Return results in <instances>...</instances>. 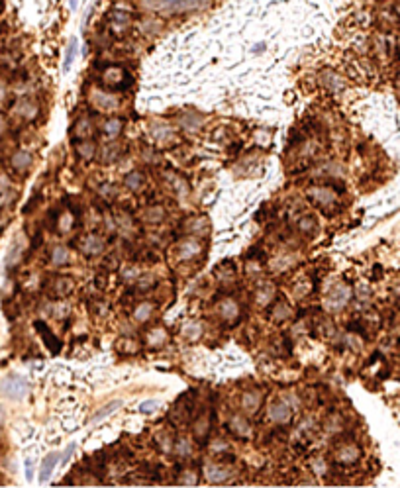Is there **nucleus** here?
Instances as JSON below:
<instances>
[{"mask_svg": "<svg viewBox=\"0 0 400 488\" xmlns=\"http://www.w3.org/2000/svg\"><path fill=\"white\" fill-rule=\"evenodd\" d=\"M349 298H351V288L347 285H342L340 283V285H336V287H332L328 290L326 300H324V308L328 312H338V310H342L349 302Z\"/></svg>", "mask_w": 400, "mask_h": 488, "instance_id": "1", "label": "nucleus"}, {"mask_svg": "<svg viewBox=\"0 0 400 488\" xmlns=\"http://www.w3.org/2000/svg\"><path fill=\"white\" fill-rule=\"evenodd\" d=\"M210 0H159V10L165 14H183L206 6Z\"/></svg>", "mask_w": 400, "mask_h": 488, "instance_id": "2", "label": "nucleus"}, {"mask_svg": "<svg viewBox=\"0 0 400 488\" xmlns=\"http://www.w3.org/2000/svg\"><path fill=\"white\" fill-rule=\"evenodd\" d=\"M2 392L12 400H20L28 394V380L18 374H10L2 380Z\"/></svg>", "mask_w": 400, "mask_h": 488, "instance_id": "3", "label": "nucleus"}, {"mask_svg": "<svg viewBox=\"0 0 400 488\" xmlns=\"http://www.w3.org/2000/svg\"><path fill=\"white\" fill-rule=\"evenodd\" d=\"M108 28L114 35H124L132 28V16L122 10H114L108 18Z\"/></svg>", "mask_w": 400, "mask_h": 488, "instance_id": "4", "label": "nucleus"}, {"mask_svg": "<svg viewBox=\"0 0 400 488\" xmlns=\"http://www.w3.org/2000/svg\"><path fill=\"white\" fill-rule=\"evenodd\" d=\"M204 479L208 483H212V485L214 483L216 485L226 483V481L231 479V469L229 467H224L220 463H208V465H204Z\"/></svg>", "mask_w": 400, "mask_h": 488, "instance_id": "5", "label": "nucleus"}, {"mask_svg": "<svg viewBox=\"0 0 400 488\" xmlns=\"http://www.w3.org/2000/svg\"><path fill=\"white\" fill-rule=\"evenodd\" d=\"M200 251H202V243H200V239H195V237L183 239L177 245V257L181 261H191V259L199 257Z\"/></svg>", "mask_w": 400, "mask_h": 488, "instance_id": "6", "label": "nucleus"}, {"mask_svg": "<svg viewBox=\"0 0 400 488\" xmlns=\"http://www.w3.org/2000/svg\"><path fill=\"white\" fill-rule=\"evenodd\" d=\"M308 198L312 202H316L318 206H330L336 202V192L330 188V186H310L306 190Z\"/></svg>", "mask_w": 400, "mask_h": 488, "instance_id": "7", "label": "nucleus"}, {"mask_svg": "<svg viewBox=\"0 0 400 488\" xmlns=\"http://www.w3.org/2000/svg\"><path fill=\"white\" fill-rule=\"evenodd\" d=\"M79 247H81V251L85 255L94 257V255H100L104 251V239L100 235H96V233H88L79 241Z\"/></svg>", "mask_w": 400, "mask_h": 488, "instance_id": "8", "label": "nucleus"}, {"mask_svg": "<svg viewBox=\"0 0 400 488\" xmlns=\"http://www.w3.org/2000/svg\"><path fill=\"white\" fill-rule=\"evenodd\" d=\"M269 418H271L275 424H279V426L288 424V422H290V408H288V404L283 402V400L273 402V404L269 406Z\"/></svg>", "mask_w": 400, "mask_h": 488, "instance_id": "9", "label": "nucleus"}, {"mask_svg": "<svg viewBox=\"0 0 400 488\" xmlns=\"http://www.w3.org/2000/svg\"><path fill=\"white\" fill-rule=\"evenodd\" d=\"M228 426H229V431H231L233 435H237V437H241V439L251 437L253 428H251V424H249V420H247L245 416H239V414L231 416V420H229Z\"/></svg>", "mask_w": 400, "mask_h": 488, "instance_id": "10", "label": "nucleus"}, {"mask_svg": "<svg viewBox=\"0 0 400 488\" xmlns=\"http://www.w3.org/2000/svg\"><path fill=\"white\" fill-rule=\"evenodd\" d=\"M361 451L355 443H343L336 449V459L342 463V465H353L357 459H359Z\"/></svg>", "mask_w": 400, "mask_h": 488, "instance_id": "11", "label": "nucleus"}, {"mask_svg": "<svg viewBox=\"0 0 400 488\" xmlns=\"http://www.w3.org/2000/svg\"><path fill=\"white\" fill-rule=\"evenodd\" d=\"M92 102H94V106H96V108L106 110V112H110V110H116V108H118V98H116L114 94L104 92V90H94V92H92Z\"/></svg>", "mask_w": 400, "mask_h": 488, "instance_id": "12", "label": "nucleus"}, {"mask_svg": "<svg viewBox=\"0 0 400 488\" xmlns=\"http://www.w3.org/2000/svg\"><path fill=\"white\" fill-rule=\"evenodd\" d=\"M218 312H220V316H222L226 322H233V320L239 316V306H237L235 300L224 298V300H220V304H218Z\"/></svg>", "mask_w": 400, "mask_h": 488, "instance_id": "13", "label": "nucleus"}, {"mask_svg": "<svg viewBox=\"0 0 400 488\" xmlns=\"http://www.w3.org/2000/svg\"><path fill=\"white\" fill-rule=\"evenodd\" d=\"M124 79H126V71L122 67H108L102 73V83L106 86H120Z\"/></svg>", "mask_w": 400, "mask_h": 488, "instance_id": "14", "label": "nucleus"}, {"mask_svg": "<svg viewBox=\"0 0 400 488\" xmlns=\"http://www.w3.org/2000/svg\"><path fill=\"white\" fill-rule=\"evenodd\" d=\"M320 83L324 85V88H328L330 92H338V90H342L343 88V81H342V77L338 75V73H334V71H324L322 75H320Z\"/></svg>", "mask_w": 400, "mask_h": 488, "instance_id": "15", "label": "nucleus"}, {"mask_svg": "<svg viewBox=\"0 0 400 488\" xmlns=\"http://www.w3.org/2000/svg\"><path fill=\"white\" fill-rule=\"evenodd\" d=\"M259 406H261V394H259V392H255V390L243 392V396H241V408H243L247 414L257 412Z\"/></svg>", "mask_w": 400, "mask_h": 488, "instance_id": "16", "label": "nucleus"}, {"mask_svg": "<svg viewBox=\"0 0 400 488\" xmlns=\"http://www.w3.org/2000/svg\"><path fill=\"white\" fill-rule=\"evenodd\" d=\"M57 461H59V455H57V453H49V455L43 459V463H41V471H39V481H41V483L49 481V477H51V473H53V469H55Z\"/></svg>", "mask_w": 400, "mask_h": 488, "instance_id": "17", "label": "nucleus"}, {"mask_svg": "<svg viewBox=\"0 0 400 488\" xmlns=\"http://www.w3.org/2000/svg\"><path fill=\"white\" fill-rule=\"evenodd\" d=\"M73 132H75V136H77L79 140H88V138L92 136V122H90V118H86V116L79 118Z\"/></svg>", "mask_w": 400, "mask_h": 488, "instance_id": "18", "label": "nucleus"}, {"mask_svg": "<svg viewBox=\"0 0 400 488\" xmlns=\"http://www.w3.org/2000/svg\"><path fill=\"white\" fill-rule=\"evenodd\" d=\"M122 126H124V124H122L120 118H108V120L102 124V134H104L108 140H114V138L120 136Z\"/></svg>", "mask_w": 400, "mask_h": 488, "instance_id": "19", "label": "nucleus"}, {"mask_svg": "<svg viewBox=\"0 0 400 488\" xmlns=\"http://www.w3.org/2000/svg\"><path fill=\"white\" fill-rule=\"evenodd\" d=\"M124 184H126L130 190L138 192V190H142V188H143V184H145V176H143V172H140V171H132V172H128V174L124 176Z\"/></svg>", "mask_w": 400, "mask_h": 488, "instance_id": "20", "label": "nucleus"}, {"mask_svg": "<svg viewBox=\"0 0 400 488\" xmlns=\"http://www.w3.org/2000/svg\"><path fill=\"white\" fill-rule=\"evenodd\" d=\"M153 308H155V306H153L151 302H142V304H138L136 310H134V320H136L138 324H145V322L151 318Z\"/></svg>", "mask_w": 400, "mask_h": 488, "instance_id": "21", "label": "nucleus"}, {"mask_svg": "<svg viewBox=\"0 0 400 488\" xmlns=\"http://www.w3.org/2000/svg\"><path fill=\"white\" fill-rule=\"evenodd\" d=\"M185 228H187V231H191V233H206L208 231V228H210V224H208V220L206 218H189L187 222H185Z\"/></svg>", "mask_w": 400, "mask_h": 488, "instance_id": "22", "label": "nucleus"}, {"mask_svg": "<svg viewBox=\"0 0 400 488\" xmlns=\"http://www.w3.org/2000/svg\"><path fill=\"white\" fill-rule=\"evenodd\" d=\"M29 165H31V155H29L28 151H16V153L12 155V167H14L16 171L24 172V171L29 169Z\"/></svg>", "mask_w": 400, "mask_h": 488, "instance_id": "23", "label": "nucleus"}, {"mask_svg": "<svg viewBox=\"0 0 400 488\" xmlns=\"http://www.w3.org/2000/svg\"><path fill=\"white\" fill-rule=\"evenodd\" d=\"M75 151H77L83 159L90 161V159L94 157V153H96V145H94V142H90V140H83V142H79V144L75 145Z\"/></svg>", "mask_w": 400, "mask_h": 488, "instance_id": "24", "label": "nucleus"}, {"mask_svg": "<svg viewBox=\"0 0 400 488\" xmlns=\"http://www.w3.org/2000/svg\"><path fill=\"white\" fill-rule=\"evenodd\" d=\"M51 263L57 267H63L69 263V249L65 245H55L51 251Z\"/></svg>", "mask_w": 400, "mask_h": 488, "instance_id": "25", "label": "nucleus"}, {"mask_svg": "<svg viewBox=\"0 0 400 488\" xmlns=\"http://www.w3.org/2000/svg\"><path fill=\"white\" fill-rule=\"evenodd\" d=\"M155 441H157V445L161 447V451H163V453H171V451L175 449L173 435H171V431H167V430H161V431L157 433Z\"/></svg>", "mask_w": 400, "mask_h": 488, "instance_id": "26", "label": "nucleus"}, {"mask_svg": "<svg viewBox=\"0 0 400 488\" xmlns=\"http://www.w3.org/2000/svg\"><path fill=\"white\" fill-rule=\"evenodd\" d=\"M273 296H275L273 285H265V287H261V288L255 292V302H257L259 306H267V304L271 302Z\"/></svg>", "mask_w": 400, "mask_h": 488, "instance_id": "27", "label": "nucleus"}, {"mask_svg": "<svg viewBox=\"0 0 400 488\" xmlns=\"http://www.w3.org/2000/svg\"><path fill=\"white\" fill-rule=\"evenodd\" d=\"M167 341V331L163 327H153L151 331H147V343L151 347H159Z\"/></svg>", "mask_w": 400, "mask_h": 488, "instance_id": "28", "label": "nucleus"}, {"mask_svg": "<svg viewBox=\"0 0 400 488\" xmlns=\"http://www.w3.org/2000/svg\"><path fill=\"white\" fill-rule=\"evenodd\" d=\"M143 218H145V222H149V224H159V222L165 218V210H163V206H149V208L145 210Z\"/></svg>", "mask_w": 400, "mask_h": 488, "instance_id": "29", "label": "nucleus"}, {"mask_svg": "<svg viewBox=\"0 0 400 488\" xmlns=\"http://www.w3.org/2000/svg\"><path fill=\"white\" fill-rule=\"evenodd\" d=\"M73 288H75V283H73V279H69V277H59L57 283H55V292H57L59 296L71 294Z\"/></svg>", "mask_w": 400, "mask_h": 488, "instance_id": "30", "label": "nucleus"}, {"mask_svg": "<svg viewBox=\"0 0 400 488\" xmlns=\"http://www.w3.org/2000/svg\"><path fill=\"white\" fill-rule=\"evenodd\" d=\"M120 406H122V400H114V402H110L108 406H104L102 410H98V412H96V414H94V416L90 418V424H96V422L104 420L106 416H110V414H112L114 410H118Z\"/></svg>", "mask_w": 400, "mask_h": 488, "instance_id": "31", "label": "nucleus"}, {"mask_svg": "<svg viewBox=\"0 0 400 488\" xmlns=\"http://www.w3.org/2000/svg\"><path fill=\"white\" fill-rule=\"evenodd\" d=\"M316 222H314V218H310V216H304L300 222H298V230L304 233V235H314L316 233Z\"/></svg>", "mask_w": 400, "mask_h": 488, "instance_id": "32", "label": "nucleus"}, {"mask_svg": "<svg viewBox=\"0 0 400 488\" xmlns=\"http://www.w3.org/2000/svg\"><path fill=\"white\" fill-rule=\"evenodd\" d=\"M35 327H37V329H39V333H41V335L45 337V343H47V345L51 347V351H57V349H59V343L55 341V335H53V333H51V331L47 329V325H43L41 322H37V324H35Z\"/></svg>", "mask_w": 400, "mask_h": 488, "instance_id": "33", "label": "nucleus"}, {"mask_svg": "<svg viewBox=\"0 0 400 488\" xmlns=\"http://www.w3.org/2000/svg\"><path fill=\"white\" fill-rule=\"evenodd\" d=\"M183 335L189 337L191 341L199 339L200 335H202V325H200L199 322H189V324L183 327Z\"/></svg>", "mask_w": 400, "mask_h": 488, "instance_id": "34", "label": "nucleus"}, {"mask_svg": "<svg viewBox=\"0 0 400 488\" xmlns=\"http://www.w3.org/2000/svg\"><path fill=\"white\" fill-rule=\"evenodd\" d=\"M286 318H290V308H288L285 302L277 304L275 310H273V320H275V322H285Z\"/></svg>", "mask_w": 400, "mask_h": 488, "instance_id": "35", "label": "nucleus"}, {"mask_svg": "<svg viewBox=\"0 0 400 488\" xmlns=\"http://www.w3.org/2000/svg\"><path fill=\"white\" fill-rule=\"evenodd\" d=\"M175 453H177L179 457H189V455L193 453V445H191V441H189V439H185V437H181V439L175 443Z\"/></svg>", "mask_w": 400, "mask_h": 488, "instance_id": "36", "label": "nucleus"}, {"mask_svg": "<svg viewBox=\"0 0 400 488\" xmlns=\"http://www.w3.org/2000/svg\"><path fill=\"white\" fill-rule=\"evenodd\" d=\"M120 145L118 144H110L104 147V153H102V163H112L118 155H120Z\"/></svg>", "mask_w": 400, "mask_h": 488, "instance_id": "37", "label": "nucleus"}, {"mask_svg": "<svg viewBox=\"0 0 400 488\" xmlns=\"http://www.w3.org/2000/svg\"><path fill=\"white\" fill-rule=\"evenodd\" d=\"M208 430H210L208 418L206 416H200V420L195 424V435H197V439H204L208 435Z\"/></svg>", "mask_w": 400, "mask_h": 488, "instance_id": "38", "label": "nucleus"}, {"mask_svg": "<svg viewBox=\"0 0 400 488\" xmlns=\"http://www.w3.org/2000/svg\"><path fill=\"white\" fill-rule=\"evenodd\" d=\"M77 55V39H71L69 45H67V55H65V63H63V71H69L71 69V63Z\"/></svg>", "mask_w": 400, "mask_h": 488, "instance_id": "39", "label": "nucleus"}, {"mask_svg": "<svg viewBox=\"0 0 400 488\" xmlns=\"http://www.w3.org/2000/svg\"><path fill=\"white\" fill-rule=\"evenodd\" d=\"M18 112H20V114H22L24 118H29V120H31V118H33V116L37 114V106H35L33 102H28V100H24V102H22V104L18 106Z\"/></svg>", "mask_w": 400, "mask_h": 488, "instance_id": "40", "label": "nucleus"}, {"mask_svg": "<svg viewBox=\"0 0 400 488\" xmlns=\"http://www.w3.org/2000/svg\"><path fill=\"white\" fill-rule=\"evenodd\" d=\"M122 279H124L126 283H134V281L138 283V279H140V269L134 267V265H132V267H126V269L122 271Z\"/></svg>", "mask_w": 400, "mask_h": 488, "instance_id": "41", "label": "nucleus"}, {"mask_svg": "<svg viewBox=\"0 0 400 488\" xmlns=\"http://www.w3.org/2000/svg\"><path fill=\"white\" fill-rule=\"evenodd\" d=\"M179 483H181V485H189V487H193V485H197V483H199V473H197V471H185V473L179 477Z\"/></svg>", "mask_w": 400, "mask_h": 488, "instance_id": "42", "label": "nucleus"}, {"mask_svg": "<svg viewBox=\"0 0 400 488\" xmlns=\"http://www.w3.org/2000/svg\"><path fill=\"white\" fill-rule=\"evenodd\" d=\"M73 222H75V220H73V214H71V212H65V214L59 218V224H57V226H59V230L65 233V231H69V230L73 228Z\"/></svg>", "mask_w": 400, "mask_h": 488, "instance_id": "43", "label": "nucleus"}, {"mask_svg": "<svg viewBox=\"0 0 400 488\" xmlns=\"http://www.w3.org/2000/svg\"><path fill=\"white\" fill-rule=\"evenodd\" d=\"M118 224L122 226L120 230H124V231H132V228H134L132 218H130L128 214H124V212H122V216H118Z\"/></svg>", "mask_w": 400, "mask_h": 488, "instance_id": "44", "label": "nucleus"}, {"mask_svg": "<svg viewBox=\"0 0 400 488\" xmlns=\"http://www.w3.org/2000/svg\"><path fill=\"white\" fill-rule=\"evenodd\" d=\"M100 194H102L104 198H106V196H108V198H112L110 194H116V188H114L112 184H102V186H100Z\"/></svg>", "mask_w": 400, "mask_h": 488, "instance_id": "45", "label": "nucleus"}, {"mask_svg": "<svg viewBox=\"0 0 400 488\" xmlns=\"http://www.w3.org/2000/svg\"><path fill=\"white\" fill-rule=\"evenodd\" d=\"M155 408H157V402L149 400V402H143V404L140 406V412H153Z\"/></svg>", "mask_w": 400, "mask_h": 488, "instance_id": "46", "label": "nucleus"}, {"mask_svg": "<svg viewBox=\"0 0 400 488\" xmlns=\"http://www.w3.org/2000/svg\"><path fill=\"white\" fill-rule=\"evenodd\" d=\"M153 283H155V279H153V277H149V279H143V281H140V279H138V287L142 288V292H145V288H147L149 285H153Z\"/></svg>", "mask_w": 400, "mask_h": 488, "instance_id": "47", "label": "nucleus"}, {"mask_svg": "<svg viewBox=\"0 0 400 488\" xmlns=\"http://www.w3.org/2000/svg\"><path fill=\"white\" fill-rule=\"evenodd\" d=\"M226 447H228L226 441H214L212 443V451H226Z\"/></svg>", "mask_w": 400, "mask_h": 488, "instance_id": "48", "label": "nucleus"}, {"mask_svg": "<svg viewBox=\"0 0 400 488\" xmlns=\"http://www.w3.org/2000/svg\"><path fill=\"white\" fill-rule=\"evenodd\" d=\"M75 447H77V443H71V445L67 447V451L63 453V463H65V461H69V457L73 455V451H75ZM63 463H61V465H63Z\"/></svg>", "mask_w": 400, "mask_h": 488, "instance_id": "49", "label": "nucleus"}, {"mask_svg": "<svg viewBox=\"0 0 400 488\" xmlns=\"http://www.w3.org/2000/svg\"><path fill=\"white\" fill-rule=\"evenodd\" d=\"M26 477H28V481L33 477V465H31V461H26Z\"/></svg>", "mask_w": 400, "mask_h": 488, "instance_id": "50", "label": "nucleus"}, {"mask_svg": "<svg viewBox=\"0 0 400 488\" xmlns=\"http://www.w3.org/2000/svg\"><path fill=\"white\" fill-rule=\"evenodd\" d=\"M4 130H6V124H4V120L0 118V134H4Z\"/></svg>", "mask_w": 400, "mask_h": 488, "instance_id": "51", "label": "nucleus"}, {"mask_svg": "<svg viewBox=\"0 0 400 488\" xmlns=\"http://www.w3.org/2000/svg\"><path fill=\"white\" fill-rule=\"evenodd\" d=\"M69 4H71V8H77V0H69Z\"/></svg>", "mask_w": 400, "mask_h": 488, "instance_id": "52", "label": "nucleus"}, {"mask_svg": "<svg viewBox=\"0 0 400 488\" xmlns=\"http://www.w3.org/2000/svg\"><path fill=\"white\" fill-rule=\"evenodd\" d=\"M395 8H397V12L400 14V0H397V6H395Z\"/></svg>", "mask_w": 400, "mask_h": 488, "instance_id": "53", "label": "nucleus"}, {"mask_svg": "<svg viewBox=\"0 0 400 488\" xmlns=\"http://www.w3.org/2000/svg\"><path fill=\"white\" fill-rule=\"evenodd\" d=\"M399 49H400V39H399Z\"/></svg>", "mask_w": 400, "mask_h": 488, "instance_id": "54", "label": "nucleus"}]
</instances>
